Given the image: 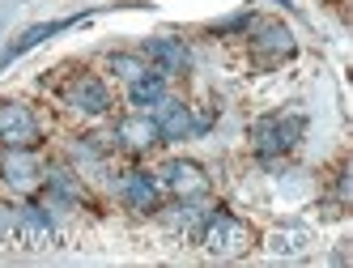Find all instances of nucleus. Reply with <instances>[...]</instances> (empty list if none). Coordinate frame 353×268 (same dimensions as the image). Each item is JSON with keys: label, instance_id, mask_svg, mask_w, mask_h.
Masks as SVG:
<instances>
[{"label": "nucleus", "instance_id": "obj_1", "mask_svg": "<svg viewBox=\"0 0 353 268\" xmlns=\"http://www.w3.org/2000/svg\"><path fill=\"white\" fill-rule=\"evenodd\" d=\"M200 243H205V251L217 256V260H234L251 247V226L239 222L230 213H209L205 226H200Z\"/></svg>", "mask_w": 353, "mask_h": 268}, {"label": "nucleus", "instance_id": "obj_2", "mask_svg": "<svg viewBox=\"0 0 353 268\" xmlns=\"http://www.w3.org/2000/svg\"><path fill=\"white\" fill-rule=\"evenodd\" d=\"M0 179L13 192H39V183L47 175H43V162H39L34 150H26V145H5V150H0Z\"/></svg>", "mask_w": 353, "mask_h": 268}, {"label": "nucleus", "instance_id": "obj_3", "mask_svg": "<svg viewBox=\"0 0 353 268\" xmlns=\"http://www.w3.org/2000/svg\"><path fill=\"white\" fill-rule=\"evenodd\" d=\"M298 136H302V119L298 115H264V119H256V128H251V141H256V150L264 158L294 150Z\"/></svg>", "mask_w": 353, "mask_h": 268}, {"label": "nucleus", "instance_id": "obj_4", "mask_svg": "<svg viewBox=\"0 0 353 268\" xmlns=\"http://www.w3.org/2000/svg\"><path fill=\"white\" fill-rule=\"evenodd\" d=\"M0 141L5 145H39V119L26 103H0Z\"/></svg>", "mask_w": 353, "mask_h": 268}, {"label": "nucleus", "instance_id": "obj_5", "mask_svg": "<svg viewBox=\"0 0 353 268\" xmlns=\"http://www.w3.org/2000/svg\"><path fill=\"white\" fill-rule=\"evenodd\" d=\"M158 183H162L166 192H174L179 200H200V196L209 192V175H205L196 162H183V158H179V162H166Z\"/></svg>", "mask_w": 353, "mask_h": 268}, {"label": "nucleus", "instance_id": "obj_6", "mask_svg": "<svg viewBox=\"0 0 353 268\" xmlns=\"http://www.w3.org/2000/svg\"><path fill=\"white\" fill-rule=\"evenodd\" d=\"M13 234H17L21 247H30V251L47 247V243L56 238L52 217H47V209H39V205H21V209H13Z\"/></svg>", "mask_w": 353, "mask_h": 268}, {"label": "nucleus", "instance_id": "obj_7", "mask_svg": "<svg viewBox=\"0 0 353 268\" xmlns=\"http://www.w3.org/2000/svg\"><path fill=\"white\" fill-rule=\"evenodd\" d=\"M251 56L260 64H281L294 56V34L281 26V21H260L256 39H251Z\"/></svg>", "mask_w": 353, "mask_h": 268}, {"label": "nucleus", "instance_id": "obj_8", "mask_svg": "<svg viewBox=\"0 0 353 268\" xmlns=\"http://www.w3.org/2000/svg\"><path fill=\"white\" fill-rule=\"evenodd\" d=\"M115 141L123 145V150H132V154L154 150V145L162 141L158 119L154 115H128V119H119V124H115Z\"/></svg>", "mask_w": 353, "mask_h": 268}, {"label": "nucleus", "instance_id": "obj_9", "mask_svg": "<svg viewBox=\"0 0 353 268\" xmlns=\"http://www.w3.org/2000/svg\"><path fill=\"white\" fill-rule=\"evenodd\" d=\"M64 103L77 107V111H85V115H107L111 94H107V85L98 81V77H77V81L64 90Z\"/></svg>", "mask_w": 353, "mask_h": 268}, {"label": "nucleus", "instance_id": "obj_10", "mask_svg": "<svg viewBox=\"0 0 353 268\" xmlns=\"http://www.w3.org/2000/svg\"><path fill=\"white\" fill-rule=\"evenodd\" d=\"M81 21H90V13H81V17H68V21H43V26H30V30L21 34L17 43H9L5 52H0V68H5V64H13L17 56H26L30 47H39L43 39H52V34H60V30H72V26H81Z\"/></svg>", "mask_w": 353, "mask_h": 268}, {"label": "nucleus", "instance_id": "obj_11", "mask_svg": "<svg viewBox=\"0 0 353 268\" xmlns=\"http://www.w3.org/2000/svg\"><path fill=\"white\" fill-rule=\"evenodd\" d=\"M145 56L158 64L162 77H170V72H183L188 68V47L179 39H154V43H145Z\"/></svg>", "mask_w": 353, "mask_h": 268}, {"label": "nucleus", "instance_id": "obj_12", "mask_svg": "<svg viewBox=\"0 0 353 268\" xmlns=\"http://www.w3.org/2000/svg\"><path fill=\"white\" fill-rule=\"evenodd\" d=\"M123 200H128L137 213H154L158 209V179H149L145 170L123 175Z\"/></svg>", "mask_w": 353, "mask_h": 268}, {"label": "nucleus", "instance_id": "obj_13", "mask_svg": "<svg viewBox=\"0 0 353 268\" xmlns=\"http://www.w3.org/2000/svg\"><path fill=\"white\" fill-rule=\"evenodd\" d=\"M192 128L196 124H192V115H188L183 103H170V99L158 103V132H162V141H183Z\"/></svg>", "mask_w": 353, "mask_h": 268}, {"label": "nucleus", "instance_id": "obj_14", "mask_svg": "<svg viewBox=\"0 0 353 268\" xmlns=\"http://www.w3.org/2000/svg\"><path fill=\"white\" fill-rule=\"evenodd\" d=\"M166 99V77L162 72H154V77H137L132 81V107H154V103H162Z\"/></svg>", "mask_w": 353, "mask_h": 268}, {"label": "nucleus", "instance_id": "obj_15", "mask_svg": "<svg viewBox=\"0 0 353 268\" xmlns=\"http://www.w3.org/2000/svg\"><path fill=\"white\" fill-rule=\"evenodd\" d=\"M307 230L294 226V230H281V234H272V251H281V256H298V251H307Z\"/></svg>", "mask_w": 353, "mask_h": 268}, {"label": "nucleus", "instance_id": "obj_16", "mask_svg": "<svg viewBox=\"0 0 353 268\" xmlns=\"http://www.w3.org/2000/svg\"><path fill=\"white\" fill-rule=\"evenodd\" d=\"M111 68L119 72L123 81H137V77H145V64H141L137 56H111Z\"/></svg>", "mask_w": 353, "mask_h": 268}, {"label": "nucleus", "instance_id": "obj_17", "mask_svg": "<svg viewBox=\"0 0 353 268\" xmlns=\"http://www.w3.org/2000/svg\"><path fill=\"white\" fill-rule=\"evenodd\" d=\"M13 234V209H5V205H0V243H5Z\"/></svg>", "mask_w": 353, "mask_h": 268}]
</instances>
